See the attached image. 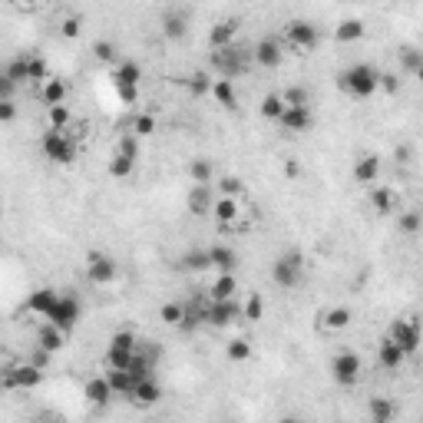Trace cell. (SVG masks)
<instances>
[{"label": "cell", "instance_id": "6da1fadb", "mask_svg": "<svg viewBox=\"0 0 423 423\" xmlns=\"http://www.w3.org/2000/svg\"><path fill=\"white\" fill-rule=\"evenodd\" d=\"M337 89H344V93H351L358 99H367L380 89V73L367 63H354L351 70H344L337 76Z\"/></svg>", "mask_w": 423, "mask_h": 423}, {"label": "cell", "instance_id": "7a4b0ae2", "mask_svg": "<svg viewBox=\"0 0 423 423\" xmlns=\"http://www.w3.org/2000/svg\"><path fill=\"white\" fill-rule=\"evenodd\" d=\"M40 146H44V156L50 159V163H56V165H70L76 159V139L70 136L66 130H50L44 132V139H40Z\"/></svg>", "mask_w": 423, "mask_h": 423}, {"label": "cell", "instance_id": "3957f363", "mask_svg": "<svg viewBox=\"0 0 423 423\" xmlns=\"http://www.w3.org/2000/svg\"><path fill=\"white\" fill-rule=\"evenodd\" d=\"M255 60L251 53H245L241 46H222V50H212V70H215L218 76H225V80H235V76H241L245 70H248V63Z\"/></svg>", "mask_w": 423, "mask_h": 423}, {"label": "cell", "instance_id": "277c9868", "mask_svg": "<svg viewBox=\"0 0 423 423\" xmlns=\"http://www.w3.org/2000/svg\"><path fill=\"white\" fill-rule=\"evenodd\" d=\"M301 274H304V258L301 251H284L278 255L272 265V278L278 288H298L301 284Z\"/></svg>", "mask_w": 423, "mask_h": 423}, {"label": "cell", "instance_id": "5b68a950", "mask_svg": "<svg viewBox=\"0 0 423 423\" xmlns=\"http://www.w3.org/2000/svg\"><path fill=\"white\" fill-rule=\"evenodd\" d=\"M387 334H391L393 341L400 344L407 358H410V354H417V351H420V344H423V331H420V321H417V317H397Z\"/></svg>", "mask_w": 423, "mask_h": 423}, {"label": "cell", "instance_id": "8992f818", "mask_svg": "<svg viewBox=\"0 0 423 423\" xmlns=\"http://www.w3.org/2000/svg\"><path fill=\"white\" fill-rule=\"evenodd\" d=\"M40 380H44V367H37L33 360L4 370V387L7 391H13V387L17 391H33V387H40Z\"/></svg>", "mask_w": 423, "mask_h": 423}, {"label": "cell", "instance_id": "52a82bcc", "mask_svg": "<svg viewBox=\"0 0 423 423\" xmlns=\"http://www.w3.org/2000/svg\"><path fill=\"white\" fill-rule=\"evenodd\" d=\"M360 370H364V364H360V358L354 351H341V354L331 360V377H334L341 387H354L360 380Z\"/></svg>", "mask_w": 423, "mask_h": 423}, {"label": "cell", "instance_id": "ba28073f", "mask_svg": "<svg viewBox=\"0 0 423 423\" xmlns=\"http://www.w3.org/2000/svg\"><path fill=\"white\" fill-rule=\"evenodd\" d=\"M80 317H83V304L76 301V298H70V294H60V301L53 304V311L46 315V321H53L56 327H63L66 334H70L80 324Z\"/></svg>", "mask_w": 423, "mask_h": 423}, {"label": "cell", "instance_id": "9c48e42d", "mask_svg": "<svg viewBox=\"0 0 423 423\" xmlns=\"http://www.w3.org/2000/svg\"><path fill=\"white\" fill-rule=\"evenodd\" d=\"M239 317H245V304H239L235 298L212 301L206 308V324H212V327H228V324H235Z\"/></svg>", "mask_w": 423, "mask_h": 423}, {"label": "cell", "instance_id": "30bf717a", "mask_svg": "<svg viewBox=\"0 0 423 423\" xmlns=\"http://www.w3.org/2000/svg\"><path fill=\"white\" fill-rule=\"evenodd\" d=\"M284 40L294 46V50H315L321 33L311 20H288L284 23Z\"/></svg>", "mask_w": 423, "mask_h": 423}, {"label": "cell", "instance_id": "8fae6325", "mask_svg": "<svg viewBox=\"0 0 423 423\" xmlns=\"http://www.w3.org/2000/svg\"><path fill=\"white\" fill-rule=\"evenodd\" d=\"M212 182H196L189 189V196H185V208L192 212L196 218H206L212 215V206H215V196H212Z\"/></svg>", "mask_w": 423, "mask_h": 423}, {"label": "cell", "instance_id": "7c38bea8", "mask_svg": "<svg viewBox=\"0 0 423 423\" xmlns=\"http://www.w3.org/2000/svg\"><path fill=\"white\" fill-rule=\"evenodd\" d=\"M87 278L93 284H109L116 278V261L109 255H103V251H93L87 258Z\"/></svg>", "mask_w": 423, "mask_h": 423}, {"label": "cell", "instance_id": "4fadbf2b", "mask_svg": "<svg viewBox=\"0 0 423 423\" xmlns=\"http://www.w3.org/2000/svg\"><path fill=\"white\" fill-rule=\"evenodd\" d=\"M251 56H255V63H258V66H265V70H274V66L284 60V50H282V44H278V40L265 37V40H258V44H255Z\"/></svg>", "mask_w": 423, "mask_h": 423}, {"label": "cell", "instance_id": "5bb4252c", "mask_svg": "<svg viewBox=\"0 0 423 423\" xmlns=\"http://www.w3.org/2000/svg\"><path fill=\"white\" fill-rule=\"evenodd\" d=\"M403 360H407L403 348L397 344V341H393L391 334H387V337H384V341L377 344V364H380L384 370H400V367H403Z\"/></svg>", "mask_w": 423, "mask_h": 423}, {"label": "cell", "instance_id": "9a60e30c", "mask_svg": "<svg viewBox=\"0 0 423 423\" xmlns=\"http://www.w3.org/2000/svg\"><path fill=\"white\" fill-rule=\"evenodd\" d=\"M113 384H109V377L103 374V377H89L87 387H83V397H87L93 407H106L109 400H113Z\"/></svg>", "mask_w": 423, "mask_h": 423}, {"label": "cell", "instance_id": "2e32d148", "mask_svg": "<svg viewBox=\"0 0 423 423\" xmlns=\"http://www.w3.org/2000/svg\"><path fill=\"white\" fill-rule=\"evenodd\" d=\"M239 20H218L212 30H208V46L212 50H222V46H232L235 37H239Z\"/></svg>", "mask_w": 423, "mask_h": 423}, {"label": "cell", "instance_id": "e0dca14e", "mask_svg": "<svg viewBox=\"0 0 423 423\" xmlns=\"http://www.w3.org/2000/svg\"><path fill=\"white\" fill-rule=\"evenodd\" d=\"M278 122H282V130H288V132H304L311 122H315V116H311L308 106H288Z\"/></svg>", "mask_w": 423, "mask_h": 423}, {"label": "cell", "instance_id": "ac0fdd59", "mask_svg": "<svg viewBox=\"0 0 423 423\" xmlns=\"http://www.w3.org/2000/svg\"><path fill=\"white\" fill-rule=\"evenodd\" d=\"M130 400H136L139 407H152V403L163 400V387H159L152 377H142V380H136V387H132Z\"/></svg>", "mask_w": 423, "mask_h": 423}, {"label": "cell", "instance_id": "d6986e66", "mask_svg": "<svg viewBox=\"0 0 423 423\" xmlns=\"http://www.w3.org/2000/svg\"><path fill=\"white\" fill-rule=\"evenodd\" d=\"M60 301V294L53 291V288H37V291L27 298V311L30 315H40V317H46L50 311H53V304Z\"/></svg>", "mask_w": 423, "mask_h": 423}, {"label": "cell", "instance_id": "ffe728a7", "mask_svg": "<svg viewBox=\"0 0 423 423\" xmlns=\"http://www.w3.org/2000/svg\"><path fill=\"white\" fill-rule=\"evenodd\" d=\"M380 175V159L374 156V152H367V156H358V163H354V179H358L360 185H374Z\"/></svg>", "mask_w": 423, "mask_h": 423}, {"label": "cell", "instance_id": "44dd1931", "mask_svg": "<svg viewBox=\"0 0 423 423\" xmlns=\"http://www.w3.org/2000/svg\"><path fill=\"white\" fill-rule=\"evenodd\" d=\"M37 344L46 348L50 354H56V351H63V344H66V331L63 327H56L53 321H46V324L37 331Z\"/></svg>", "mask_w": 423, "mask_h": 423}, {"label": "cell", "instance_id": "7402d4cb", "mask_svg": "<svg viewBox=\"0 0 423 423\" xmlns=\"http://www.w3.org/2000/svg\"><path fill=\"white\" fill-rule=\"evenodd\" d=\"M364 33H367L364 20H358V17H344V20L334 27V40L337 44H358Z\"/></svg>", "mask_w": 423, "mask_h": 423}, {"label": "cell", "instance_id": "603a6c76", "mask_svg": "<svg viewBox=\"0 0 423 423\" xmlns=\"http://www.w3.org/2000/svg\"><path fill=\"white\" fill-rule=\"evenodd\" d=\"M189 33V17L182 11H169L163 17V37L165 40H185Z\"/></svg>", "mask_w": 423, "mask_h": 423}, {"label": "cell", "instance_id": "cb8c5ba5", "mask_svg": "<svg viewBox=\"0 0 423 423\" xmlns=\"http://www.w3.org/2000/svg\"><path fill=\"white\" fill-rule=\"evenodd\" d=\"M208 261H212L215 272H235V265H239V251L228 248V245H212V248H208Z\"/></svg>", "mask_w": 423, "mask_h": 423}, {"label": "cell", "instance_id": "d4e9b609", "mask_svg": "<svg viewBox=\"0 0 423 423\" xmlns=\"http://www.w3.org/2000/svg\"><path fill=\"white\" fill-rule=\"evenodd\" d=\"M239 291V278L232 272H218V278L208 284V294H212V301H225V298H235Z\"/></svg>", "mask_w": 423, "mask_h": 423}, {"label": "cell", "instance_id": "484cf974", "mask_svg": "<svg viewBox=\"0 0 423 423\" xmlns=\"http://www.w3.org/2000/svg\"><path fill=\"white\" fill-rule=\"evenodd\" d=\"M212 215H215V222H222V225H232V222H239V215H241L239 198H232V196L215 198V206H212Z\"/></svg>", "mask_w": 423, "mask_h": 423}, {"label": "cell", "instance_id": "4316f807", "mask_svg": "<svg viewBox=\"0 0 423 423\" xmlns=\"http://www.w3.org/2000/svg\"><path fill=\"white\" fill-rule=\"evenodd\" d=\"M393 206H397L393 189H387V185H374V189H370V208H374L377 215H391Z\"/></svg>", "mask_w": 423, "mask_h": 423}, {"label": "cell", "instance_id": "83f0119b", "mask_svg": "<svg viewBox=\"0 0 423 423\" xmlns=\"http://www.w3.org/2000/svg\"><path fill=\"white\" fill-rule=\"evenodd\" d=\"M212 99H215L222 109H235L239 106V96H235V87H232V80H215V87H212Z\"/></svg>", "mask_w": 423, "mask_h": 423}, {"label": "cell", "instance_id": "f1b7e54d", "mask_svg": "<svg viewBox=\"0 0 423 423\" xmlns=\"http://www.w3.org/2000/svg\"><path fill=\"white\" fill-rule=\"evenodd\" d=\"M288 109V103H284V96L282 93H268V96L261 99V106H258V113H261V120H272V122H278L282 120V113Z\"/></svg>", "mask_w": 423, "mask_h": 423}, {"label": "cell", "instance_id": "f546056e", "mask_svg": "<svg viewBox=\"0 0 423 423\" xmlns=\"http://www.w3.org/2000/svg\"><path fill=\"white\" fill-rule=\"evenodd\" d=\"M40 96H44L46 106H60L66 99V83L63 80H56V76H50L46 83H40Z\"/></svg>", "mask_w": 423, "mask_h": 423}, {"label": "cell", "instance_id": "4dcf8cb0", "mask_svg": "<svg viewBox=\"0 0 423 423\" xmlns=\"http://www.w3.org/2000/svg\"><path fill=\"white\" fill-rule=\"evenodd\" d=\"M185 87H189V93H192V96H212L215 80H212V73H206V70H196V73L185 80Z\"/></svg>", "mask_w": 423, "mask_h": 423}, {"label": "cell", "instance_id": "1f68e13d", "mask_svg": "<svg viewBox=\"0 0 423 423\" xmlns=\"http://www.w3.org/2000/svg\"><path fill=\"white\" fill-rule=\"evenodd\" d=\"M182 265L185 272H206V268H212V261H208V248H192L182 255Z\"/></svg>", "mask_w": 423, "mask_h": 423}, {"label": "cell", "instance_id": "d6a6232c", "mask_svg": "<svg viewBox=\"0 0 423 423\" xmlns=\"http://www.w3.org/2000/svg\"><path fill=\"white\" fill-rule=\"evenodd\" d=\"M4 73L11 76L13 83H30V53L13 56L11 63H7V70H4Z\"/></svg>", "mask_w": 423, "mask_h": 423}, {"label": "cell", "instance_id": "836d02e7", "mask_svg": "<svg viewBox=\"0 0 423 423\" xmlns=\"http://www.w3.org/2000/svg\"><path fill=\"white\" fill-rule=\"evenodd\" d=\"M106 377H109V384H113V391L122 393V397H130L132 387H136V377H132L130 370H113V367H109Z\"/></svg>", "mask_w": 423, "mask_h": 423}, {"label": "cell", "instance_id": "e575fe53", "mask_svg": "<svg viewBox=\"0 0 423 423\" xmlns=\"http://www.w3.org/2000/svg\"><path fill=\"white\" fill-rule=\"evenodd\" d=\"M132 169H136V159H132V156H122V152H116V156L109 159V169H106V172L113 175V179H130Z\"/></svg>", "mask_w": 423, "mask_h": 423}, {"label": "cell", "instance_id": "d590c367", "mask_svg": "<svg viewBox=\"0 0 423 423\" xmlns=\"http://www.w3.org/2000/svg\"><path fill=\"white\" fill-rule=\"evenodd\" d=\"M132 360H136V351H126V348H106V367H113V370H130Z\"/></svg>", "mask_w": 423, "mask_h": 423}, {"label": "cell", "instance_id": "8d00e7d4", "mask_svg": "<svg viewBox=\"0 0 423 423\" xmlns=\"http://www.w3.org/2000/svg\"><path fill=\"white\" fill-rule=\"evenodd\" d=\"M367 413H370V417H374L377 423H387V420L393 417V413H397V407H393V403L387 400V397H370Z\"/></svg>", "mask_w": 423, "mask_h": 423}, {"label": "cell", "instance_id": "74e56055", "mask_svg": "<svg viewBox=\"0 0 423 423\" xmlns=\"http://www.w3.org/2000/svg\"><path fill=\"white\" fill-rule=\"evenodd\" d=\"M225 358L235 360V364L248 360L251 358V341H248V337H232V341H228V348H225Z\"/></svg>", "mask_w": 423, "mask_h": 423}, {"label": "cell", "instance_id": "f35d334b", "mask_svg": "<svg viewBox=\"0 0 423 423\" xmlns=\"http://www.w3.org/2000/svg\"><path fill=\"white\" fill-rule=\"evenodd\" d=\"M397 228H400L403 235H417V232H423V212H417V208H410V212H400V218H397Z\"/></svg>", "mask_w": 423, "mask_h": 423}, {"label": "cell", "instance_id": "ab89813d", "mask_svg": "<svg viewBox=\"0 0 423 423\" xmlns=\"http://www.w3.org/2000/svg\"><path fill=\"white\" fill-rule=\"evenodd\" d=\"M324 327L327 331H344V327H351V311L348 308H331L324 315Z\"/></svg>", "mask_w": 423, "mask_h": 423}, {"label": "cell", "instance_id": "60d3db41", "mask_svg": "<svg viewBox=\"0 0 423 423\" xmlns=\"http://www.w3.org/2000/svg\"><path fill=\"white\" fill-rule=\"evenodd\" d=\"M159 317H163V324L179 327L182 324V317H185V304H179V301L163 304V308H159Z\"/></svg>", "mask_w": 423, "mask_h": 423}, {"label": "cell", "instance_id": "b9f144b4", "mask_svg": "<svg viewBox=\"0 0 423 423\" xmlns=\"http://www.w3.org/2000/svg\"><path fill=\"white\" fill-rule=\"evenodd\" d=\"M46 122L53 126V130H66L70 122H73V113L60 103V106H46Z\"/></svg>", "mask_w": 423, "mask_h": 423}, {"label": "cell", "instance_id": "7bdbcfd3", "mask_svg": "<svg viewBox=\"0 0 423 423\" xmlns=\"http://www.w3.org/2000/svg\"><path fill=\"white\" fill-rule=\"evenodd\" d=\"M139 80H142V66L136 63V60L120 63V70H116V83H139Z\"/></svg>", "mask_w": 423, "mask_h": 423}, {"label": "cell", "instance_id": "ee69618b", "mask_svg": "<svg viewBox=\"0 0 423 423\" xmlns=\"http://www.w3.org/2000/svg\"><path fill=\"white\" fill-rule=\"evenodd\" d=\"M189 175H192V182H212V163L198 156L189 163Z\"/></svg>", "mask_w": 423, "mask_h": 423}, {"label": "cell", "instance_id": "f6af8a7d", "mask_svg": "<svg viewBox=\"0 0 423 423\" xmlns=\"http://www.w3.org/2000/svg\"><path fill=\"white\" fill-rule=\"evenodd\" d=\"M261 317H265V298H261V294H251L248 301H245V321L258 324Z\"/></svg>", "mask_w": 423, "mask_h": 423}, {"label": "cell", "instance_id": "bcb514c9", "mask_svg": "<svg viewBox=\"0 0 423 423\" xmlns=\"http://www.w3.org/2000/svg\"><path fill=\"white\" fill-rule=\"evenodd\" d=\"M50 80V66H46L44 56L30 53V83H46Z\"/></svg>", "mask_w": 423, "mask_h": 423}, {"label": "cell", "instance_id": "7dc6e473", "mask_svg": "<svg viewBox=\"0 0 423 423\" xmlns=\"http://www.w3.org/2000/svg\"><path fill=\"white\" fill-rule=\"evenodd\" d=\"M222 196H232V198H241V192H245V182L241 179H235V175H225V179H218L215 185Z\"/></svg>", "mask_w": 423, "mask_h": 423}, {"label": "cell", "instance_id": "c3c4849f", "mask_svg": "<svg viewBox=\"0 0 423 423\" xmlns=\"http://www.w3.org/2000/svg\"><path fill=\"white\" fill-rule=\"evenodd\" d=\"M132 132H136V136H152V132H156V116H152V113H139V116H136V120H132Z\"/></svg>", "mask_w": 423, "mask_h": 423}, {"label": "cell", "instance_id": "681fc988", "mask_svg": "<svg viewBox=\"0 0 423 423\" xmlns=\"http://www.w3.org/2000/svg\"><path fill=\"white\" fill-rule=\"evenodd\" d=\"M400 63H403L407 73H417V70L423 66V53H420V50H413V46H407V50L400 53Z\"/></svg>", "mask_w": 423, "mask_h": 423}, {"label": "cell", "instance_id": "f907efd6", "mask_svg": "<svg viewBox=\"0 0 423 423\" xmlns=\"http://www.w3.org/2000/svg\"><path fill=\"white\" fill-rule=\"evenodd\" d=\"M116 152H122V156H132V159H139V136L136 132H126L120 139V146H116Z\"/></svg>", "mask_w": 423, "mask_h": 423}, {"label": "cell", "instance_id": "816d5d0a", "mask_svg": "<svg viewBox=\"0 0 423 423\" xmlns=\"http://www.w3.org/2000/svg\"><path fill=\"white\" fill-rule=\"evenodd\" d=\"M282 96H284L288 106H308V89H304V87H288Z\"/></svg>", "mask_w": 423, "mask_h": 423}, {"label": "cell", "instance_id": "f5cc1de1", "mask_svg": "<svg viewBox=\"0 0 423 423\" xmlns=\"http://www.w3.org/2000/svg\"><path fill=\"white\" fill-rule=\"evenodd\" d=\"M130 374H132V377H136V380H142V377H152V364H149V360H146V358H142L139 351H136V360H132V364H130Z\"/></svg>", "mask_w": 423, "mask_h": 423}, {"label": "cell", "instance_id": "db71d44e", "mask_svg": "<svg viewBox=\"0 0 423 423\" xmlns=\"http://www.w3.org/2000/svg\"><path fill=\"white\" fill-rule=\"evenodd\" d=\"M93 53H96L99 63H116V46L106 44V40H99V44H93Z\"/></svg>", "mask_w": 423, "mask_h": 423}, {"label": "cell", "instance_id": "11a10c76", "mask_svg": "<svg viewBox=\"0 0 423 423\" xmlns=\"http://www.w3.org/2000/svg\"><path fill=\"white\" fill-rule=\"evenodd\" d=\"M109 348H126V351H136V334L132 331H120V334L109 337Z\"/></svg>", "mask_w": 423, "mask_h": 423}, {"label": "cell", "instance_id": "9f6ffc18", "mask_svg": "<svg viewBox=\"0 0 423 423\" xmlns=\"http://www.w3.org/2000/svg\"><path fill=\"white\" fill-rule=\"evenodd\" d=\"M80 30H83V27H80V20H76V17H66L63 27H60V33H63L66 40H76V37H80Z\"/></svg>", "mask_w": 423, "mask_h": 423}, {"label": "cell", "instance_id": "6f0895ef", "mask_svg": "<svg viewBox=\"0 0 423 423\" xmlns=\"http://www.w3.org/2000/svg\"><path fill=\"white\" fill-rule=\"evenodd\" d=\"M17 120V106L13 99H0V122H13Z\"/></svg>", "mask_w": 423, "mask_h": 423}, {"label": "cell", "instance_id": "680465c9", "mask_svg": "<svg viewBox=\"0 0 423 423\" xmlns=\"http://www.w3.org/2000/svg\"><path fill=\"white\" fill-rule=\"evenodd\" d=\"M380 89H384V93H397V89H400V80H397V76L393 73H380Z\"/></svg>", "mask_w": 423, "mask_h": 423}, {"label": "cell", "instance_id": "91938a15", "mask_svg": "<svg viewBox=\"0 0 423 423\" xmlns=\"http://www.w3.org/2000/svg\"><path fill=\"white\" fill-rule=\"evenodd\" d=\"M17 87H20V83H13L11 76L4 73V76H0V99H13V89H17Z\"/></svg>", "mask_w": 423, "mask_h": 423}, {"label": "cell", "instance_id": "94428289", "mask_svg": "<svg viewBox=\"0 0 423 423\" xmlns=\"http://www.w3.org/2000/svg\"><path fill=\"white\" fill-rule=\"evenodd\" d=\"M282 172L288 175V179H298V175H301V163H298V159H284Z\"/></svg>", "mask_w": 423, "mask_h": 423}, {"label": "cell", "instance_id": "6125c7cd", "mask_svg": "<svg viewBox=\"0 0 423 423\" xmlns=\"http://www.w3.org/2000/svg\"><path fill=\"white\" fill-rule=\"evenodd\" d=\"M116 87H120V96L126 103H136V83H116Z\"/></svg>", "mask_w": 423, "mask_h": 423}, {"label": "cell", "instance_id": "be15d7a7", "mask_svg": "<svg viewBox=\"0 0 423 423\" xmlns=\"http://www.w3.org/2000/svg\"><path fill=\"white\" fill-rule=\"evenodd\" d=\"M393 159H397L400 165H407L410 163V146H397V149H393Z\"/></svg>", "mask_w": 423, "mask_h": 423}, {"label": "cell", "instance_id": "e7e4bbea", "mask_svg": "<svg viewBox=\"0 0 423 423\" xmlns=\"http://www.w3.org/2000/svg\"><path fill=\"white\" fill-rule=\"evenodd\" d=\"M17 4H27V7H33V4H40V0H17Z\"/></svg>", "mask_w": 423, "mask_h": 423}, {"label": "cell", "instance_id": "03108f58", "mask_svg": "<svg viewBox=\"0 0 423 423\" xmlns=\"http://www.w3.org/2000/svg\"><path fill=\"white\" fill-rule=\"evenodd\" d=\"M413 76H417V80H420V87H423V66H420V70H417V73H413Z\"/></svg>", "mask_w": 423, "mask_h": 423}]
</instances>
